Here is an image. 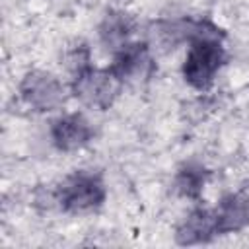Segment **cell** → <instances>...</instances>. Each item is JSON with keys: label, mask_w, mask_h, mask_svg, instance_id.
Segmentation results:
<instances>
[{"label": "cell", "mask_w": 249, "mask_h": 249, "mask_svg": "<svg viewBox=\"0 0 249 249\" xmlns=\"http://www.w3.org/2000/svg\"><path fill=\"white\" fill-rule=\"evenodd\" d=\"M107 196L103 177L93 171H74L53 193L54 202L68 214H88L97 210Z\"/></svg>", "instance_id": "obj_1"}, {"label": "cell", "mask_w": 249, "mask_h": 249, "mask_svg": "<svg viewBox=\"0 0 249 249\" xmlns=\"http://www.w3.org/2000/svg\"><path fill=\"white\" fill-rule=\"evenodd\" d=\"M121 78L111 68H93L89 62L74 72L72 93L78 101L93 109H109L123 89Z\"/></svg>", "instance_id": "obj_2"}, {"label": "cell", "mask_w": 249, "mask_h": 249, "mask_svg": "<svg viewBox=\"0 0 249 249\" xmlns=\"http://www.w3.org/2000/svg\"><path fill=\"white\" fill-rule=\"evenodd\" d=\"M226 62V53L222 39H200L191 43L189 53L183 62V78L195 89H206L222 64Z\"/></svg>", "instance_id": "obj_3"}, {"label": "cell", "mask_w": 249, "mask_h": 249, "mask_svg": "<svg viewBox=\"0 0 249 249\" xmlns=\"http://www.w3.org/2000/svg\"><path fill=\"white\" fill-rule=\"evenodd\" d=\"M19 97L37 113H49L62 107L66 93L62 82L45 70H31L19 82Z\"/></svg>", "instance_id": "obj_4"}, {"label": "cell", "mask_w": 249, "mask_h": 249, "mask_svg": "<svg viewBox=\"0 0 249 249\" xmlns=\"http://www.w3.org/2000/svg\"><path fill=\"white\" fill-rule=\"evenodd\" d=\"M93 128L82 113H68L58 117L51 126V140L60 152H74L89 144Z\"/></svg>", "instance_id": "obj_5"}, {"label": "cell", "mask_w": 249, "mask_h": 249, "mask_svg": "<svg viewBox=\"0 0 249 249\" xmlns=\"http://www.w3.org/2000/svg\"><path fill=\"white\" fill-rule=\"evenodd\" d=\"M121 82H130V80H140L146 78L152 70V54L150 47L146 43H126L119 51H115V58L109 66Z\"/></svg>", "instance_id": "obj_6"}, {"label": "cell", "mask_w": 249, "mask_h": 249, "mask_svg": "<svg viewBox=\"0 0 249 249\" xmlns=\"http://www.w3.org/2000/svg\"><path fill=\"white\" fill-rule=\"evenodd\" d=\"M214 210L218 235L235 233L249 226V193L226 195Z\"/></svg>", "instance_id": "obj_7"}, {"label": "cell", "mask_w": 249, "mask_h": 249, "mask_svg": "<svg viewBox=\"0 0 249 249\" xmlns=\"http://www.w3.org/2000/svg\"><path fill=\"white\" fill-rule=\"evenodd\" d=\"M214 235H218L214 210L212 208H195L179 224L175 239L179 245H198V243H208Z\"/></svg>", "instance_id": "obj_8"}, {"label": "cell", "mask_w": 249, "mask_h": 249, "mask_svg": "<svg viewBox=\"0 0 249 249\" xmlns=\"http://www.w3.org/2000/svg\"><path fill=\"white\" fill-rule=\"evenodd\" d=\"M134 33V19L121 10H111L103 18L99 25V39L105 47L119 51L126 43H130V35Z\"/></svg>", "instance_id": "obj_9"}, {"label": "cell", "mask_w": 249, "mask_h": 249, "mask_svg": "<svg viewBox=\"0 0 249 249\" xmlns=\"http://www.w3.org/2000/svg\"><path fill=\"white\" fill-rule=\"evenodd\" d=\"M210 171L200 163H185L175 175V191L187 198H200Z\"/></svg>", "instance_id": "obj_10"}]
</instances>
